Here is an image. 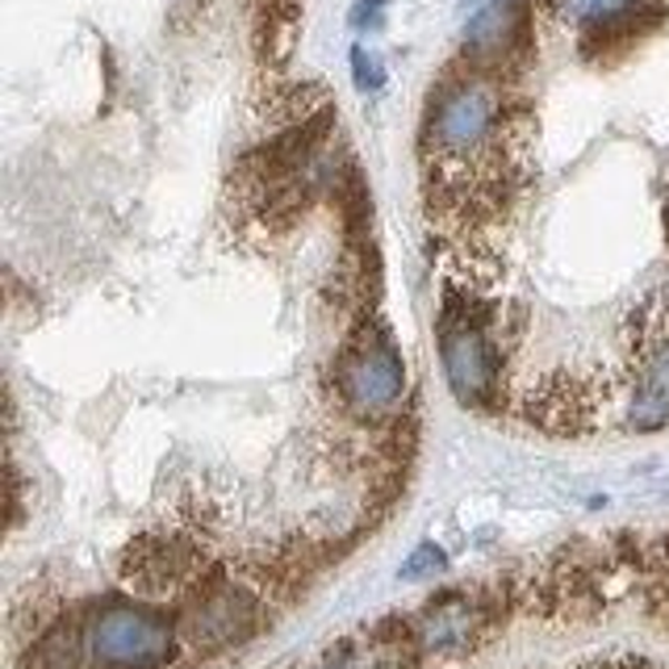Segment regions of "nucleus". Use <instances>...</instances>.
I'll list each match as a JSON object with an SVG mask.
<instances>
[{
	"instance_id": "obj_7",
	"label": "nucleus",
	"mask_w": 669,
	"mask_h": 669,
	"mask_svg": "<svg viewBox=\"0 0 669 669\" xmlns=\"http://www.w3.org/2000/svg\"><path fill=\"white\" fill-rule=\"evenodd\" d=\"M519 602V590L511 586H447L440 594L423 602V611L414 616V636L419 649L431 657H469L481 649L490 636L506 623L511 607Z\"/></svg>"
},
{
	"instance_id": "obj_12",
	"label": "nucleus",
	"mask_w": 669,
	"mask_h": 669,
	"mask_svg": "<svg viewBox=\"0 0 669 669\" xmlns=\"http://www.w3.org/2000/svg\"><path fill=\"white\" fill-rule=\"evenodd\" d=\"M535 0H494L464 26L461 59L506 76H528L535 63Z\"/></svg>"
},
{
	"instance_id": "obj_11",
	"label": "nucleus",
	"mask_w": 669,
	"mask_h": 669,
	"mask_svg": "<svg viewBox=\"0 0 669 669\" xmlns=\"http://www.w3.org/2000/svg\"><path fill=\"white\" fill-rule=\"evenodd\" d=\"M611 377L586 368H552L523 394V419L549 435H586L611 406Z\"/></svg>"
},
{
	"instance_id": "obj_20",
	"label": "nucleus",
	"mask_w": 669,
	"mask_h": 669,
	"mask_svg": "<svg viewBox=\"0 0 669 669\" xmlns=\"http://www.w3.org/2000/svg\"><path fill=\"white\" fill-rule=\"evenodd\" d=\"M666 235H669V206H666Z\"/></svg>"
},
{
	"instance_id": "obj_14",
	"label": "nucleus",
	"mask_w": 669,
	"mask_h": 669,
	"mask_svg": "<svg viewBox=\"0 0 669 669\" xmlns=\"http://www.w3.org/2000/svg\"><path fill=\"white\" fill-rule=\"evenodd\" d=\"M297 18H302V0H256L259 59H268V63H285L289 59Z\"/></svg>"
},
{
	"instance_id": "obj_1",
	"label": "nucleus",
	"mask_w": 669,
	"mask_h": 669,
	"mask_svg": "<svg viewBox=\"0 0 669 669\" xmlns=\"http://www.w3.org/2000/svg\"><path fill=\"white\" fill-rule=\"evenodd\" d=\"M528 76L452 59L419 118V185L431 230L447 256L490 259L532 185L535 109Z\"/></svg>"
},
{
	"instance_id": "obj_10",
	"label": "nucleus",
	"mask_w": 669,
	"mask_h": 669,
	"mask_svg": "<svg viewBox=\"0 0 669 669\" xmlns=\"http://www.w3.org/2000/svg\"><path fill=\"white\" fill-rule=\"evenodd\" d=\"M209 569H214V561L206 557V544L189 528L142 532L138 540L126 544L118 561L121 582L130 586L138 599H168V594L189 599L193 590L209 578Z\"/></svg>"
},
{
	"instance_id": "obj_19",
	"label": "nucleus",
	"mask_w": 669,
	"mask_h": 669,
	"mask_svg": "<svg viewBox=\"0 0 669 669\" xmlns=\"http://www.w3.org/2000/svg\"><path fill=\"white\" fill-rule=\"evenodd\" d=\"M586 669H657L649 657H640V652H616V657H599V661H590Z\"/></svg>"
},
{
	"instance_id": "obj_6",
	"label": "nucleus",
	"mask_w": 669,
	"mask_h": 669,
	"mask_svg": "<svg viewBox=\"0 0 669 669\" xmlns=\"http://www.w3.org/2000/svg\"><path fill=\"white\" fill-rule=\"evenodd\" d=\"M88 669H168L176 661V623L138 599H105L85 619Z\"/></svg>"
},
{
	"instance_id": "obj_15",
	"label": "nucleus",
	"mask_w": 669,
	"mask_h": 669,
	"mask_svg": "<svg viewBox=\"0 0 669 669\" xmlns=\"http://www.w3.org/2000/svg\"><path fill=\"white\" fill-rule=\"evenodd\" d=\"M640 594L652 619L669 623V532L645 540V557H640Z\"/></svg>"
},
{
	"instance_id": "obj_2",
	"label": "nucleus",
	"mask_w": 669,
	"mask_h": 669,
	"mask_svg": "<svg viewBox=\"0 0 669 669\" xmlns=\"http://www.w3.org/2000/svg\"><path fill=\"white\" fill-rule=\"evenodd\" d=\"M340 114L323 92L306 101V92L289 105L281 130L239 159L230 176V209L252 235H285L309 214V206L344 185L340 176Z\"/></svg>"
},
{
	"instance_id": "obj_18",
	"label": "nucleus",
	"mask_w": 669,
	"mask_h": 669,
	"mask_svg": "<svg viewBox=\"0 0 669 669\" xmlns=\"http://www.w3.org/2000/svg\"><path fill=\"white\" fill-rule=\"evenodd\" d=\"M385 9H390V0H361L352 9V26L356 30H381L385 26Z\"/></svg>"
},
{
	"instance_id": "obj_9",
	"label": "nucleus",
	"mask_w": 669,
	"mask_h": 669,
	"mask_svg": "<svg viewBox=\"0 0 669 669\" xmlns=\"http://www.w3.org/2000/svg\"><path fill=\"white\" fill-rule=\"evenodd\" d=\"M552 21L578 35L590 63H616L666 21V0H535Z\"/></svg>"
},
{
	"instance_id": "obj_13",
	"label": "nucleus",
	"mask_w": 669,
	"mask_h": 669,
	"mask_svg": "<svg viewBox=\"0 0 669 669\" xmlns=\"http://www.w3.org/2000/svg\"><path fill=\"white\" fill-rule=\"evenodd\" d=\"M85 666H88L85 619L68 616V611H59L42 632L30 636L18 657V669H85Z\"/></svg>"
},
{
	"instance_id": "obj_5",
	"label": "nucleus",
	"mask_w": 669,
	"mask_h": 669,
	"mask_svg": "<svg viewBox=\"0 0 669 669\" xmlns=\"http://www.w3.org/2000/svg\"><path fill=\"white\" fill-rule=\"evenodd\" d=\"M335 402L356 423H381L406 402V364L381 318L364 314L335 356Z\"/></svg>"
},
{
	"instance_id": "obj_17",
	"label": "nucleus",
	"mask_w": 669,
	"mask_h": 669,
	"mask_svg": "<svg viewBox=\"0 0 669 669\" xmlns=\"http://www.w3.org/2000/svg\"><path fill=\"white\" fill-rule=\"evenodd\" d=\"M352 76H356V88H361V92H377V88L385 85L381 59L373 51H364V47H352Z\"/></svg>"
},
{
	"instance_id": "obj_3",
	"label": "nucleus",
	"mask_w": 669,
	"mask_h": 669,
	"mask_svg": "<svg viewBox=\"0 0 669 669\" xmlns=\"http://www.w3.org/2000/svg\"><path fill=\"white\" fill-rule=\"evenodd\" d=\"M494 259L447 256L435 344L452 397L464 411H490L502 397L506 352L515 340L511 309L494 293Z\"/></svg>"
},
{
	"instance_id": "obj_4",
	"label": "nucleus",
	"mask_w": 669,
	"mask_h": 669,
	"mask_svg": "<svg viewBox=\"0 0 669 669\" xmlns=\"http://www.w3.org/2000/svg\"><path fill=\"white\" fill-rule=\"evenodd\" d=\"M628 385L623 423L632 431L669 427V281L652 285L623 318Z\"/></svg>"
},
{
	"instance_id": "obj_16",
	"label": "nucleus",
	"mask_w": 669,
	"mask_h": 669,
	"mask_svg": "<svg viewBox=\"0 0 669 669\" xmlns=\"http://www.w3.org/2000/svg\"><path fill=\"white\" fill-rule=\"evenodd\" d=\"M447 557L440 544H419V549L402 561V569H397V578L402 582H423V578H435V573H444Z\"/></svg>"
},
{
	"instance_id": "obj_8",
	"label": "nucleus",
	"mask_w": 669,
	"mask_h": 669,
	"mask_svg": "<svg viewBox=\"0 0 669 669\" xmlns=\"http://www.w3.org/2000/svg\"><path fill=\"white\" fill-rule=\"evenodd\" d=\"M264 623H268L264 594L252 582L226 578L223 565L209 569V578L185 599V611H180V636L197 657L239 649Z\"/></svg>"
}]
</instances>
